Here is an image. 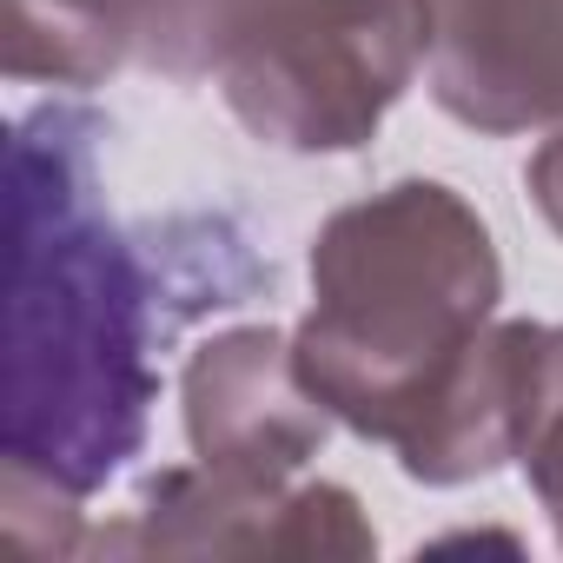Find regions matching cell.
Listing matches in <instances>:
<instances>
[{"label":"cell","mask_w":563,"mask_h":563,"mask_svg":"<svg viewBox=\"0 0 563 563\" xmlns=\"http://www.w3.org/2000/svg\"><path fill=\"white\" fill-rule=\"evenodd\" d=\"M140 286L93 212L80 140L14 146V306H8V451L74 490L100 484L140 438Z\"/></svg>","instance_id":"6da1fadb"}]
</instances>
